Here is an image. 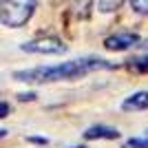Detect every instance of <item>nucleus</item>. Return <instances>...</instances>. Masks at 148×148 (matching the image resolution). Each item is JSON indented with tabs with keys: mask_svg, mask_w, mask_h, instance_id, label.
Here are the masks:
<instances>
[{
	"mask_svg": "<svg viewBox=\"0 0 148 148\" xmlns=\"http://www.w3.org/2000/svg\"><path fill=\"white\" fill-rule=\"evenodd\" d=\"M113 64L106 60H71L62 62V64H53V66H36L27 69V71H16L13 77L18 82H27V84H44V82H60V80H75L82 75L91 73V71H108Z\"/></svg>",
	"mask_w": 148,
	"mask_h": 148,
	"instance_id": "f257e3e1",
	"label": "nucleus"
},
{
	"mask_svg": "<svg viewBox=\"0 0 148 148\" xmlns=\"http://www.w3.org/2000/svg\"><path fill=\"white\" fill-rule=\"evenodd\" d=\"M38 7V0H0V22L9 29L27 25Z\"/></svg>",
	"mask_w": 148,
	"mask_h": 148,
	"instance_id": "f03ea898",
	"label": "nucleus"
},
{
	"mask_svg": "<svg viewBox=\"0 0 148 148\" xmlns=\"http://www.w3.org/2000/svg\"><path fill=\"white\" fill-rule=\"evenodd\" d=\"M22 51L27 53H40V56H60L66 51V44L58 40V38H42V40H33V42H25Z\"/></svg>",
	"mask_w": 148,
	"mask_h": 148,
	"instance_id": "7ed1b4c3",
	"label": "nucleus"
},
{
	"mask_svg": "<svg viewBox=\"0 0 148 148\" xmlns=\"http://www.w3.org/2000/svg\"><path fill=\"white\" fill-rule=\"evenodd\" d=\"M137 44H139L137 33H115V36L104 40V47L108 51H126L130 47H137Z\"/></svg>",
	"mask_w": 148,
	"mask_h": 148,
	"instance_id": "20e7f679",
	"label": "nucleus"
},
{
	"mask_svg": "<svg viewBox=\"0 0 148 148\" xmlns=\"http://www.w3.org/2000/svg\"><path fill=\"white\" fill-rule=\"evenodd\" d=\"M124 111H146L148 108V91H137L130 97L124 99L122 104Z\"/></svg>",
	"mask_w": 148,
	"mask_h": 148,
	"instance_id": "39448f33",
	"label": "nucleus"
},
{
	"mask_svg": "<svg viewBox=\"0 0 148 148\" xmlns=\"http://www.w3.org/2000/svg\"><path fill=\"white\" fill-rule=\"evenodd\" d=\"M86 139H117L119 130L111 128V126H91V128L84 133Z\"/></svg>",
	"mask_w": 148,
	"mask_h": 148,
	"instance_id": "423d86ee",
	"label": "nucleus"
},
{
	"mask_svg": "<svg viewBox=\"0 0 148 148\" xmlns=\"http://www.w3.org/2000/svg\"><path fill=\"white\" fill-rule=\"evenodd\" d=\"M128 69L135 73H148V56H139L128 60Z\"/></svg>",
	"mask_w": 148,
	"mask_h": 148,
	"instance_id": "0eeeda50",
	"label": "nucleus"
},
{
	"mask_svg": "<svg viewBox=\"0 0 148 148\" xmlns=\"http://www.w3.org/2000/svg\"><path fill=\"white\" fill-rule=\"evenodd\" d=\"M122 2L124 0H97V7H99L102 13H113L122 7Z\"/></svg>",
	"mask_w": 148,
	"mask_h": 148,
	"instance_id": "6e6552de",
	"label": "nucleus"
},
{
	"mask_svg": "<svg viewBox=\"0 0 148 148\" xmlns=\"http://www.w3.org/2000/svg\"><path fill=\"white\" fill-rule=\"evenodd\" d=\"M124 148H148V137H133L124 142Z\"/></svg>",
	"mask_w": 148,
	"mask_h": 148,
	"instance_id": "1a4fd4ad",
	"label": "nucleus"
},
{
	"mask_svg": "<svg viewBox=\"0 0 148 148\" xmlns=\"http://www.w3.org/2000/svg\"><path fill=\"white\" fill-rule=\"evenodd\" d=\"M130 7H133V11L148 16V0H130Z\"/></svg>",
	"mask_w": 148,
	"mask_h": 148,
	"instance_id": "9d476101",
	"label": "nucleus"
},
{
	"mask_svg": "<svg viewBox=\"0 0 148 148\" xmlns=\"http://www.w3.org/2000/svg\"><path fill=\"white\" fill-rule=\"evenodd\" d=\"M9 111H11V108H9V104H7V102H0V119L7 117V115H9Z\"/></svg>",
	"mask_w": 148,
	"mask_h": 148,
	"instance_id": "9b49d317",
	"label": "nucleus"
},
{
	"mask_svg": "<svg viewBox=\"0 0 148 148\" xmlns=\"http://www.w3.org/2000/svg\"><path fill=\"white\" fill-rule=\"evenodd\" d=\"M29 142H33V144H44V146H47V139H44V137H29Z\"/></svg>",
	"mask_w": 148,
	"mask_h": 148,
	"instance_id": "f8f14e48",
	"label": "nucleus"
},
{
	"mask_svg": "<svg viewBox=\"0 0 148 148\" xmlns=\"http://www.w3.org/2000/svg\"><path fill=\"white\" fill-rule=\"evenodd\" d=\"M20 99H22V102H25V99H36V95H33V93H22Z\"/></svg>",
	"mask_w": 148,
	"mask_h": 148,
	"instance_id": "ddd939ff",
	"label": "nucleus"
},
{
	"mask_svg": "<svg viewBox=\"0 0 148 148\" xmlns=\"http://www.w3.org/2000/svg\"><path fill=\"white\" fill-rule=\"evenodd\" d=\"M137 47H144V49H148V40H144L142 44H137Z\"/></svg>",
	"mask_w": 148,
	"mask_h": 148,
	"instance_id": "4468645a",
	"label": "nucleus"
},
{
	"mask_svg": "<svg viewBox=\"0 0 148 148\" xmlns=\"http://www.w3.org/2000/svg\"><path fill=\"white\" fill-rule=\"evenodd\" d=\"M5 135H7V130H2V128H0V139H2Z\"/></svg>",
	"mask_w": 148,
	"mask_h": 148,
	"instance_id": "2eb2a0df",
	"label": "nucleus"
},
{
	"mask_svg": "<svg viewBox=\"0 0 148 148\" xmlns=\"http://www.w3.org/2000/svg\"><path fill=\"white\" fill-rule=\"evenodd\" d=\"M75 148H84V146H75Z\"/></svg>",
	"mask_w": 148,
	"mask_h": 148,
	"instance_id": "dca6fc26",
	"label": "nucleus"
}]
</instances>
